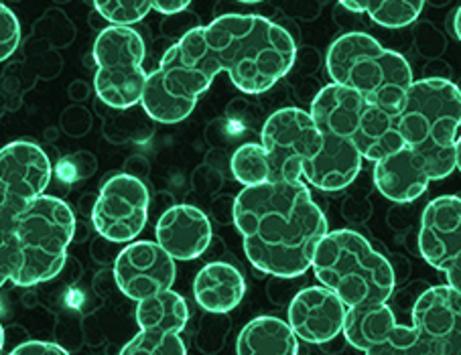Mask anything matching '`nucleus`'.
<instances>
[{
  "label": "nucleus",
  "mask_w": 461,
  "mask_h": 355,
  "mask_svg": "<svg viewBox=\"0 0 461 355\" xmlns=\"http://www.w3.org/2000/svg\"><path fill=\"white\" fill-rule=\"evenodd\" d=\"M189 309L185 298L175 290H165L137 303V323L140 331L181 333L187 327Z\"/></svg>",
  "instance_id": "nucleus-21"
},
{
  "label": "nucleus",
  "mask_w": 461,
  "mask_h": 355,
  "mask_svg": "<svg viewBox=\"0 0 461 355\" xmlns=\"http://www.w3.org/2000/svg\"><path fill=\"white\" fill-rule=\"evenodd\" d=\"M96 201H98V195H84L82 200H79V203H77V209L82 211V216H90L92 217V213H94V208H96Z\"/></svg>",
  "instance_id": "nucleus-38"
},
{
  "label": "nucleus",
  "mask_w": 461,
  "mask_h": 355,
  "mask_svg": "<svg viewBox=\"0 0 461 355\" xmlns=\"http://www.w3.org/2000/svg\"><path fill=\"white\" fill-rule=\"evenodd\" d=\"M404 145L423 156L431 181L457 169L456 142L461 126V90L447 77L415 80L396 116Z\"/></svg>",
  "instance_id": "nucleus-4"
},
{
  "label": "nucleus",
  "mask_w": 461,
  "mask_h": 355,
  "mask_svg": "<svg viewBox=\"0 0 461 355\" xmlns=\"http://www.w3.org/2000/svg\"><path fill=\"white\" fill-rule=\"evenodd\" d=\"M155 238L175 260H195L208 250L212 224L203 209L189 203L173 205L155 226Z\"/></svg>",
  "instance_id": "nucleus-15"
},
{
  "label": "nucleus",
  "mask_w": 461,
  "mask_h": 355,
  "mask_svg": "<svg viewBox=\"0 0 461 355\" xmlns=\"http://www.w3.org/2000/svg\"><path fill=\"white\" fill-rule=\"evenodd\" d=\"M456 161H457V171L461 173V134H459L457 142H456Z\"/></svg>",
  "instance_id": "nucleus-41"
},
{
  "label": "nucleus",
  "mask_w": 461,
  "mask_h": 355,
  "mask_svg": "<svg viewBox=\"0 0 461 355\" xmlns=\"http://www.w3.org/2000/svg\"><path fill=\"white\" fill-rule=\"evenodd\" d=\"M234 226L249 262L275 279L303 276L330 234L328 217L305 181L244 187L236 195Z\"/></svg>",
  "instance_id": "nucleus-2"
},
{
  "label": "nucleus",
  "mask_w": 461,
  "mask_h": 355,
  "mask_svg": "<svg viewBox=\"0 0 461 355\" xmlns=\"http://www.w3.org/2000/svg\"><path fill=\"white\" fill-rule=\"evenodd\" d=\"M98 167V161L96 156L92 153H76L68 156V159H63L58 164V175L61 179L69 181V183H74L77 179H86V177H92L94 173H96Z\"/></svg>",
  "instance_id": "nucleus-29"
},
{
  "label": "nucleus",
  "mask_w": 461,
  "mask_h": 355,
  "mask_svg": "<svg viewBox=\"0 0 461 355\" xmlns=\"http://www.w3.org/2000/svg\"><path fill=\"white\" fill-rule=\"evenodd\" d=\"M364 156L349 140L323 134V146L303 171V181L320 191L338 193L360 175Z\"/></svg>",
  "instance_id": "nucleus-16"
},
{
  "label": "nucleus",
  "mask_w": 461,
  "mask_h": 355,
  "mask_svg": "<svg viewBox=\"0 0 461 355\" xmlns=\"http://www.w3.org/2000/svg\"><path fill=\"white\" fill-rule=\"evenodd\" d=\"M297 61V41L262 14L228 13L173 43L155 69L167 92L197 102L213 77L226 71L246 96L275 88Z\"/></svg>",
  "instance_id": "nucleus-1"
},
{
  "label": "nucleus",
  "mask_w": 461,
  "mask_h": 355,
  "mask_svg": "<svg viewBox=\"0 0 461 355\" xmlns=\"http://www.w3.org/2000/svg\"><path fill=\"white\" fill-rule=\"evenodd\" d=\"M431 183V175L423 156L404 146L375 164V185L386 200L411 203L419 200Z\"/></svg>",
  "instance_id": "nucleus-17"
},
{
  "label": "nucleus",
  "mask_w": 461,
  "mask_h": 355,
  "mask_svg": "<svg viewBox=\"0 0 461 355\" xmlns=\"http://www.w3.org/2000/svg\"><path fill=\"white\" fill-rule=\"evenodd\" d=\"M118 355H187V347L177 333L139 331Z\"/></svg>",
  "instance_id": "nucleus-25"
},
{
  "label": "nucleus",
  "mask_w": 461,
  "mask_h": 355,
  "mask_svg": "<svg viewBox=\"0 0 461 355\" xmlns=\"http://www.w3.org/2000/svg\"><path fill=\"white\" fill-rule=\"evenodd\" d=\"M68 93H69V98L74 100V102H84L87 96H90V85H87L82 80H77L74 84H69Z\"/></svg>",
  "instance_id": "nucleus-37"
},
{
  "label": "nucleus",
  "mask_w": 461,
  "mask_h": 355,
  "mask_svg": "<svg viewBox=\"0 0 461 355\" xmlns=\"http://www.w3.org/2000/svg\"><path fill=\"white\" fill-rule=\"evenodd\" d=\"M246 295L242 272L230 262L205 264L194 280V298L203 311L224 315L236 309Z\"/></svg>",
  "instance_id": "nucleus-18"
},
{
  "label": "nucleus",
  "mask_w": 461,
  "mask_h": 355,
  "mask_svg": "<svg viewBox=\"0 0 461 355\" xmlns=\"http://www.w3.org/2000/svg\"><path fill=\"white\" fill-rule=\"evenodd\" d=\"M94 11L110 22V27H131L137 25L153 11V3H145V0H106V3H94Z\"/></svg>",
  "instance_id": "nucleus-27"
},
{
  "label": "nucleus",
  "mask_w": 461,
  "mask_h": 355,
  "mask_svg": "<svg viewBox=\"0 0 461 355\" xmlns=\"http://www.w3.org/2000/svg\"><path fill=\"white\" fill-rule=\"evenodd\" d=\"M200 25V21H197V17L194 13H179V14H173V17H165L163 21V35L165 37H171V39H177V43L181 41L183 37L192 33V31H195Z\"/></svg>",
  "instance_id": "nucleus-32"
},
{
  "label": "nucleus",
  "mask_w": 461,
  "mask_h": 355,
  "mask_svg": "<svg viewBox=\"0 0 461 355\" xmlns=\"http://www.w3.org/2000/svg\"><path fill=\"white\" fill-rule=\"evenodd\" d=\"M9 355H69V353L58 343H51V342H25L19 347H14Z\"/></svg>",
  "instance_id": "nucleus-33"
},
{
  "label": "nucleus",
  "mask_w": 461,
  "mask_h": 355,
  "mask_svg": "<svg viewBox=\"0 0 461 355\" xmlns=\"http://www.w3.org/2000/svg\"><path fill=\"white\" fill-rule=\"evenodd\" d=\"M59 126H61V130L71 138L86 137V134L92 129L90 110H86L84 106H76V104L66 108L59 118Z\"/></svg>",
  "instance_id": "nucleus-30"
},
{
  "label": "nucleus",
  "mask_w": 461,
  "mask_h": 355,
  "mask_svg": "<svg viewBox=\"0 0 461 355\" xmlns=\"http://www.w3.org/2000/svg\"><path fill=\"white\" fill-rule=\"evenodd\" d=\"M325 67L331 84L354 90L372 106L399 116L411 85L409 61L362 31H349L330 45Z\"/></svg>",
  "instance_id": "nucleus-5"
},
{
  "label": "nucleus",
  "mask_w": 461,
  "mask_h": 355,
  "mask_svg": "<svg viewBox=\"0 0 461 355\" xmlns=\"http://www.w3.org/2000/svg\"><path fill=\"white\" fill-rule=\"evenodd\" d=\"M339 6H341V9L349 11V13H354V14H364L366 13V0H364V3H356V0H341Z\"/></svg>",
  "instance_id": "nucleus-39"
},
{
  "label": "nucleus",
  "mask_w": 461,
  "mask_h": 355,
  "mask_svg": "<svg viewBox=\"0 0 461 355\" xmlns=\"http://www.w3.org/2000/svg\"><path fill=\"white\" fill-rule=\"evenodd\" d=\"M260 145L273 163V181H303V171L323 146V132L312 112L303 108H281L267 118Z\"/></svg>",
  "instance_id": "nucleus-8"
},
{
  "label": "nucleus",
  "mask_w": 461,
  "mask_h": 355,
  "mask_svg": "<svg viewBox=\"0 0 461 355\" xmlns=\"http://www.w3.org/2000/svg\"><path fill=\"white\" fill-rule=\"evenodd\" d=\"M236 355H299V337L289 321L262 315L238 333Z\"/></svg>",
  "instance_id": "nucleus-19"
},
{
  "label": "nucleus",
  "mask_w": 461,
  "mask_h": 355,
  "mask_svg": "<svg viewBox=\"0 0 461 355\" xmlns=\"http://www.w3.org/2000/svg\"><path fill=\"white\" fill-rule=\"evenodd\" d=\"M312 268L321 287L336 293L348 309L386 303L396 287L393 264L354 230H333L325 235Z\"/></svg>",
  "instance_id": "nucleus-6"
},
{
  "label": "nucleus",
  "mask_w": 461,
  "mask_h": 355,
  "mask_svg": "<svg viewBox=\"0 0 461 355\" xmlns=\"http://www.w3.org/2000/svg\"><path fill=\"white\" fill-rule=\"evenodd\" d=\"M189 0H177V3H171V0H155L153 3V11L165 14V17H173V14H179V13H185L189 9Z\"/></svg>",
  "instance_id": "nucleus-35"
},
{
  "label": "nucleus",
  "mask_w": 461,
  "mask_h": 355,
  "mask_svg": "<svg viewBox=\"0 0 461 355\" xmlns=\"http://www.w3.org/2000/svg\"><path fill=\"white\" fill-rule=\"evenodd\" d=\"M419 252L441 272L461 254V197L441 195L427 203L420 216Z\"/></svg>",
  "instance_id": "nucleus-13"
},
{
  "label": "nucleus",
  "mask_w": 461,
  "mask_h": 355,
  "mask_svg": "<svg viewBox=\"0 0 461 355\" xmlns=\"http://www.w3.org/2000/svg\"><path fill=\"white\" fill-rule=\"evenodd\" d=\"M445 279H447L449 287L461 295V254L447 266V271H445Z\"/></svg>",
  "instance_id": "nucleus-36"
},
{
  "label": "nucleus",
  "mask_w": 461,
  "mask_h": 355,
  "mask_svg": "<svg viewBox=\"0 0 461 355\" xmlns=\"http://www.w3.org/2000/svg\"><path fill=\"white\" fill-rule=\"evenodd\" d=\"M122 173H126V175H131V177H137V179H145V177H149V173H150V163L145 159V156H140V155H134V156H131L129 161H126V164H124V171Z\"/></svg>",
  "instance_id": "nucleus-34"
},
{
  "label": "nucleus",
  "mask_w": 461,
  "mask_h": 355,
  "mask_svg": "<svg viewBox=\"0 0 461 355\" xmlns=\"http://www.w3.org/2000/svg\"><path fill=\"white\" fill-rule=\"evenodd\" d=\"M53 22H55V13L53 11L45 13L43 17L35 22V35L45 39V41H50L53 47H68L71 43V39H74L76 35L63 33V31H59V29H61V25L63 27L69 25V19L63 14V19L59 21L58 27H55Z\"/></svg>",
  "instance_id": "nucleus-31"
},
{
  "label": "nucleus",
  "mask_w": 461,
  "mask_h": 355,
  "mask_svg": "<svg viewBox=\"0 0 461 355\" xmlns=\"http://www.w3.org/2000/svg\"><path fill=\"white\" fill-rule=\"evenodd\" d=\"M150 193L140 179L113 173L98 191L92 226L98 235L114 244H132L145 230Z\"/></svg>",
  "instance_id": "nucleus-9"
},
{
  "label": "nucleus",
  "mask_w": 461,
  "mask_h": 355,
  "mask_svg": "<svg viewBox=\"0 0 461 355\" xmlns=\"http://www.w3.org/2000/svg\"><path fill=\"white\" fill-rule=\"evenodd\" d=\"M175 276V258L167 254L158 242L140 240L126 244L114 262L116 287L124 297L137 303L171 290Z\"/></svg>",
  "instance_id": "nucleus-11"
},
{
  "label": "nucleus",
  "mask_w": 461,
  "mask_h": 355,
  "mask_svg": "<svg viewBox=\"0 0 461 355\" xmlns=\"http://www.w3.org/2000/svg\"><path fill=\"white\" fill-rule=\"evenodd\" d=\"M230 169L234 179L244 187L265 185L275 179L273 163L260 142H244L238 146L230 159Z\"/></svg>",
  "instance_id": "nucleus-23"
},
{
  "label": "nucleus",
  "mask_w": 461,
  "mask_h": 355,
  "mask_svg": "<svg viewBox=\"0 0 461 355\" xmlns=\"http://www.w3.org/2000/svg\"><path fill=\"white\" fill-rule=\"evenodd\" d=\"M366 355H439L412 325H396L383 343L370 347Z\"/></svg>",
  "instance_id": "nucleus-26"
},
{
  "label": "nucleus",
  "mask_w": 461,
  "mask_h": 355,
  "mask_svg": "<svg viewBox=\"0 0 461 355\" xmlns=\"http://www.w3.org/2000/svg\"><path fill=\"white\" fill-rule=\"evenodd\" d=\"M348 306L325 287H307L293 297L289 325L301 342L323 345L344 333Z\"/></svg>",
  "instance_id": "nucleus-14"
},
{
  "label": "nucleus",
  "mask_w": 461,
  "mask_h": 355,
  "mask_svg": "<svg viewBox=\"0 0 461 355\" xmlns=\"http://www.w3.org/2000/svg\"><path fill=\"white\" fill-rule=\"evenodd\" d=\"M94 90L110 110H131L140 104L149 80L145 71L147 47L132 27H106L92 47Z\"/></svg>",
  "instance_id": "nucleus-7"
},
{
  "label": "nucleus",
  "mask_w": 461,
  "mask_h": 355,
  "mask_svg": "<svg viewBox=\"0 0 461 355\" xmlns=\"http://www.w3.org/2000/svg\"><path fill=\"white\" fill-rule=\"evenodd\" d=\"M394 311L386 303H372L349 306L344 323L346 342L360 351H368L370 347L383 343L396 329Z\"/></svg>",
  "instance_id": "nucleus-20"
},
{
  "label": "nucleus",
  "mask_w": 461,
  "mask_h": 355,
  "mask_svg": "<svg viewBox=\"0 0 461 355\" xmlns=\"http://www.w3.org/2000/svg\"><path fill=\"white\" fill-rule=\"evenodd\" d=\"M21 25L17 14H14L9 6H0V59L6 61L11 55L17 51L21 43Z\"/></svg>",
  "instance_id": "nucleus-28"
},
{
  "label": "nucleus",
  "mask_w": 461,
  "mask_h": 355,
  "mask_svg": "<svg viewBox=\"0 0 461 355\" xmlns=\"http://www.w3.org/2000/svg\"><path fill=\"white\" fill-rule=\"evenodd\" d=\"M451 27H453V35H456L457 41L461 43V6H459V9H457L456 13H453Z\"/></svg>",
  "instance_id": "nucleus-40"
},
{
  "label": "nucleus",
  "mask_w": 461,
  "mask_h": 355,
  "mask_svg": "<svg viewBox=\"0 0 461 355\" xmlns=\"http://www.w3.org/2000/svg\"><path fill=\"white\" fill-rule=\"evenodd\" d=\"M425 3L412 0H366V14L384 29H402L419 19Z\"/></svg>",
  "instance_id": "nucleus-24"
},
{
  "label": "nucleus",
  "mask_w": 461,
  "mask_h": 355,
  "mask_svg": "<svg viewBox=\"0 0 461 355\" xmlns=\"http://www.w3.org/2000/svg\"><path fill=\"white\" fill-rule=\"evenodd\" d=\"M53 177L47 153L35 142L14 140L0 151V217L17 216L45 195Z\"/></svg>",
  "instance_id": "nucleus-10"
},
{
  "label": "nucleus",
  "mask_w": 461,
  "mask_h": 355,
  "mask_svg": "<svg viewBox=\"0 0 461 355\" xmlns=\"http://www.w3.org/2000/svg\"><path fill=\"white\" fill-rule=\"evenodd\" d=\"M412 327L439 355H461V295L449 284L423 290L412 305Z\"/></svg>",
  "instance_id": "nucleus-12"
},
{
  "label": "nucleus",
  "mask_w": 461,
  "mask_h": 355,
  "mask_svg": "<svg viewBox=\"0 0 461 355\" xmlns=\"http://www.w3.org/2000/svg\"><path fill=\"white\" fill-rule=\"evenodd\" d=\"M0 280L35 287L58 276L76 238L77 219L69 205L43 195L17 216L0 217Z\"/></svg>",
  "instance_id": "nucleus-3"
},
{
  "label": "nucleus",
  "mask_w": 461,
  "mask_h": 355,
  "mask_svg": "<svg viewBox=\"0 0 461 355\" xmlns=\"http://www.w3.org/2000/svg\"><path fill=\"white\" fill-rule=\"evenodd\" d=\"M140 106L150 120H155L158 124H177L185 120V118L194 112L195 102L181 100L177 96H173L171 92H167L161 80H158L157 71L153 69L149 74L145 92H142Z\"/></svg>",
  "instance_id": "nucleus-22"
}]
</instances>
